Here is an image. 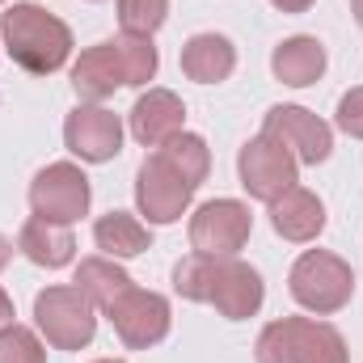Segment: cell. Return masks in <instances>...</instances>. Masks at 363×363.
I'll list each match as a JSON object with an SVG mask.
<instances>
[{
    "instance_id": "cell-27",
    "label": "cell",
    "mask_w": 363,
    "mask_h": 363,
    "mask_svg": "<svg viewBox=\"0 0 363 363\" xmlns=\"http://www.w3.org/2000/svg\"><path fill=\"white\" fill-rule=\"evenodd\" d=\"M9 258H13V241H9V237H0V271L9 267Z\"/></svg>"
},
{
    "instance_id": "cell-13",
    "label": "cell",
    "mask_w": 363,
    "mask_h": 363,
    "mask_svg": "<svg viewBox=\"0 0 363 363\" xmlns=\"http://www.w3.org/2000/svg\"><path fill=\"white\" fill-rule=\"evenodd\" d=\"M64 144L81 161L101 165V161L118 157V148H123V123H118V114H110L101 106H77L68 114V123H64Z\"/></svg>"
},
{
    "instance_id": "cell-6",
    "label": "cell",
    "mask_w": 363,
    "mask_h": 363,
    "mask_svg": "<svg viewBox=\"0 0 363 363\" xmlns=\"http://www.w3.org/2000/svg\"><path fill=\"white\" fill-rule=\"evenodd\" d=\"M34 321L47 334L51 347L60 351H81L93 342L97 317H93V300L72 283V287H47L34 300Z\"/></svg>"
},
{
    "instance_id": "cell-16",
    "label": "cell",
    "mask_w": 363,
    "mask_h": 363,
    "mask_svg": "<svg viewBox=\"0 0 363 363\" xmlns=\"http://www.w3.org/2000/svg\"><path fill=\"white\" fill-rule=\"evenodd\" d=\"M17 250L34 262V267H47V271H55V267H68L72 262V254H77V237H72V228L68 224H51V220H26L21 224V233H17Z\"/></svg>"
},
{
    "instance_id": "cell-20",
    "label": "cell",
    "mask_w": 363,
    "mask_h": 363,
    "mask_svg": "<svg viewBox=\"0 0 363 363\" xmlns=\"http://www.w3.org/2000/svg\"><path fill=\"white\" fill-rule=\"evenodd\" d=\"M77 287L93 300V308H110L135 283H131V274L123 271V267H114V258H85L77 267Z\"/></svg>"
},
{
    "instance_id": "cell-15",
    "label": "cell",
    "mask_w": 363,
    "mask_h": 363,
    "mask_svg": "<svg viewBox=\"0 0 363 363\" xmlns=\"http://www.w3.org/2000/svg\"><path fill=\"white\" fill-rule=\"evenodd\" d=\"M271 224L283 241L304 245V241H313V237L325 228V207H321V199H317L313 190L291 186V190H283L271 203Z\"/></svg>"
},
{
    "instance_id": "cell-26",
    "label": "cell",
    "mask_w": 363,
    "mask_h": 363,
    "mask_svg": "<svg viewBox=\"0 0 363 363\" xmlns=\"http://www.w3.org/2000/svg\"><path fill=\"white\" fill-rule=\"evenodd\" d=\"M13 325V300L4 296V287H0V330H9Z\"/></svg>"
},
{
    "instance_id": "cell-2",
    "label": "cell",
    "mask_w": 363,
    "mask_h": 363,
    "mask_svg": "<svg viewBox=\"0 0 363 363\" xmlns=\"http://www.w3.org/2000/svg\"><path fill=\"white\" fill-rule=\"evenodd\" d=\"M157 77V47L140 34H118L110 43L89 47L72 64V89L85 101H101L123 85H148Z\"/></svg>"
},
{
    "instance_id": "cell-22",
    "label": "cell",
    "mask_w": 363,
    "mask_h": 363,
    "mask_svg": "<svg viewBox=\"0 0 363 363\" xmlns=\"http://www.w3.org/2000/svg\"><path fill=\"white\" fill-rule=\"evenodd\" d=\"M165 13H169V0H118V21H123V34L152 38V34L165 26Z\"/></svg>"
},
{
    "instance_id": "cell-7",
    "label": "cell",
    "mask_w": 363,
    "mask_h": 363,
    "mask_svg": "<svg viewBox=\"0 0 363 363\" xmlns=\"http://www.w3.org/2000/svg\"><path fill=\"white\" fill-rule=\"evenodd\" d=\"M199 186H190V178L182 174L178 165H169L165 161V152L157 148L144 165H140V174H135V203H140V211L148 216V224H174L182 211L190 207V194H194Z\"/></svg>"
},
{
    "instance_id": "cell-25",
    "label": "cell",
    "mask_w": 363,
    "mask_h": 363,
    "mask_svg": "<svg viewBox=\"0 0 363 363\" xmlns=\"http://www.w3.org/2000/svg\"><path fill=\"white\" fill-rule=\"evenodd\" d=\"M279 13H304V9H313V0H271Z\"/></svg>"
},
{
    "instance_id": "cell-14",
    "label": "cell",
    "mask_w": 363,
    "mask_h": 363,
    "mask_svg": "<svg viewBox=\"0 0 363 363\" xmlns=\"http://www.w3.org/2000/svg\"><path fill=\"white\" fill-rule=\"evenodd\" d=\"M182 123H186V106L169 89H148L131 106V135L148 148H161L174 135H182Z\"/></svg>"
},
{
    "instance_id": "cell-12",
    "label": "cell",
    "mask_w": 363,
    "mask_h": 363,
    "mask_svg": "<svg viewBox=\"0 0 363 363\" xmlns=\"http://www.w3.org/2000/svg\"><path fill=\"white\" fill-rule=\"evenodd\" d=\"M262 131L274 135L300 165H321L334 148V131L330 123H321L317 114H308L304 106H274L262 123Z\"/></svg>"
},
{
    "instance_id": "cell-8",
    "label": "cell",
    "mask_w": 363,
    "mask_h": 363,
    "mask_svg": "<svg viewBox=\"0 0 363 363\" xmlns=\"http://www.w3.org/2000/svg\"><path fill=\"white\" fill-rule=\"evenodd\" d=\"M30 207H34L38 220L72 224V220H81L89 211V178L77 165L55 161L30 182Z\"/></svg>"
},
{
    "instance_id": "cell-3",
    "label": "cell",
    "mask_w": 363,
    "mask_h": 363,
    "mask_svg": "<svg viewBox=\"0 0 363 363\" xmlns=\"http://www.w3.org/2000/svg\"><path fill=\"white\" fill-rule=\"evenodd\" d=\"M0 34L13 64L34 77L60 72L72 55V30L43 4H9L0 13Z\"/></svg>"
},
{
    "instance_id": "cell-29",
    "label": "cell",
    "mask_w": 363,
    "mask_h": 363,
    "mask_svg": "<svg viewBox=\"0 0 363 363\" xmlns=\"http://www.w3.org/2000/svg\"><path fill=\"white\" fill-rule=\"evenodd\" d=\"M97 363H123V359H97Z\"/></svg>"
},
{
    "instance_id": "cell-9",
    "label": "cell",
    "mask_w": 363,
    "mask_h": 363,
    "mask_svg": "<svg viewBox=\"0 0 363 363\" xmlns=\"http://www.w3.org/2000/svg\"><path fill=\"white\" fill-rule=\"evenodd\" d=\"M296 157L274 140V135H258L241 148L237 157V174H241V186L250 190V199H262V203H274L283 190L296 186Z\"/></svg>"
},
{
    "instance_id": "cell-17",
    "label": "cell",
    "mask_w": 363,
    "mask_h": 363,
    "mask_svg": "<svg viewBox=\"0 0 363 363\" xmlns=\"http://www.w3.org/2000/svg\"><path fill=\"white\" fill-rule=\"evenodd\" d=\"M237 68V51L224 34H194L182 47V72L199 85H220Z\"/></svg>"
},
{
    "instance_id": "cell-4",
    "label": "cell",
    "mask_w": 363,
    "mask_h": 363,
    "mask_svg": "<svg viewBox=\"0 0 363 363\" xmlns=\"http://www.w3.org/2000/svg\"><path fill=\"white\" fill-rule=\"evenodd\" d=\"M258 363H347V342L334 325L283 317L258 334Z\"/></svg>"
},
{
    "instance_id": "cell-24",
    "label": "cell",
    "mask_w": 363,
    "mask_h": 363,
    "mask_svg": "<svg viewBox=\"0 0 363 363\" xmlns=\"http://www.w3.org/2000/svg\"><path fill=\"white\" fill-rule=\"evenodd\" d=\"M338 127H342L347 135L363 140V85L359 89H351L342 101H338Z\"/></svg>"
},
{
    "instance_id": "cell-21",
    "label": "cell",
    "mask_w": 363,
    "mask_h": 363,
    "mask_svg": "<svg viewBox=\"0 0 363 363\" xmlns=\"http://www.w3.org/2000/svg\"><path fill=\"white\" fill-rule=\"evenodd\" d=\"M161 152H165L169 165H178L182 174L190 178V186H199V182L207 178V169H211L207 144H203L199 135H190V131H182V135H174L169 144H161Z\"/></svg>"
},
{
    "instance_id": "cell-18",
    "label": "cell",
    "mask_w": 363,
    "mask_h": 363,
    "mask_svg": "<svg viewBox=\"0 0 363 363\" xmlns=\"http://www.w3.org/2000/svg\"><path fill=\"white\" fill-rule=\"evenodd\" d=\"M271 68L283 85L304 89V85H313V81L325 72V47H321L317 38H308V34H296V38H287V43L274 47Z\"/></svg>"
},
{
    "instance_id": "cell-10",
    "label": "cell",
    "mask_w": 363,
    "mask_h": 363,
    "mask_svg": "<svg viewBox=\"0 0 363 363\" xmlns=\"http://www.w3.org/2000/svg\"><path fill=\"white\" fill-rule=\"evenodd\" d=\"M250 228H254V216H250L245 203L216 199V203H203L194 211V220H190V245H194V254L233 258L250 241Z\"/></svg>"
},
{
    "instance_id": "cell-11",
    "label": "cell",
    "mask_w": 363,
    "mask_h": 363,
    "mask_svg": "<svg viewBox=\"0 0 363 363\" xmlns=\"http://www.w3.org/2000/svg\"><path fill=\"white\" fill-rule=\"evenodd\" d=\"M114 334L131 347V351H148L157 347L165 334H169V300L157 296V291H140L131 287L127 296H118L110 308H106Z\"/></svg>"
},
{
    "instance_id": "cell-19",
    "label": "cell",
    "mask_w": 363,
    "mask_h": 363,
    "mask_svg": "<svg viewBox=\"0 0 363 363\" xmlns=\"http://www.w3.org/2000/svg\"><path fill=\"white\" fill-rule=\"evenodd\" d=\"M93 241H97V250H106L110 258H135V254H144V250L152 245L148 228H144L131 211H110V216H101V220L93 224Z\"/></svg>"
},
{
    "instance_id": "cell-5",
    "label": "cell",
    "mask_w": 363,
    "mask_h": 363,
    "mask_svg": "<svg viewBox=\"0 0 363 363\" xmlns=\"http://www.w3.org/2000/svg\"><path fill=\"white\" fill-rule=\"evenodd\" d=\"M287 283H291V296H296L308 313H317V317H330V313L347 308L351 296H355V271H351L338 254H330V250H308V254H300Z\"/></svg>"
},
{
    "instance_id": "cell-28",
    "label": "cell",
    "mask_w": 363,
    "mask_h": 363,
    "mask_svg": "<svg viewBox=\"0 0 363 363\" xmlns=\"http://www.w3.org/2000/svg\"><path fill=\"white\" fill-rule=\"evenodd\" d=\"M351 9H355V21L363 26V0H351Z\"/></svg>"
},
{
    "instance_id": "cell-1",
    "label": "cell",
    "mask_w": 363,
    "mask_h": 363,
    "mask_svg": "<svg viewBox=\"0 0 363 363\" xmlns=\"http://www.w3.org/2000/svg\"><path fill=\"white\" fill-rule=\"evenodd\" d=\"M174 291L186 296V300H199V304H216V313L228 317V321L254 317L267 300L262 274L250 262H241L237 254L233 258H220V254L182 258L174 267Z\"/></svg>"
},
{
    "instance_id": "cell-23",
    "label": "cell",
    "mask_w": 363,
    "mask_h": 363,
    "mask_svg": "<svg viewBox=\"0 0 363 363\" xmlns=\"http://www.w3.org/2000/svg\"><path fill=\"white\" fill-rule=\"evenodd\" d=\"M0 363H47V351L34 338V330L9 325V330H0Z\"/></svg>"
}]
</instances>
